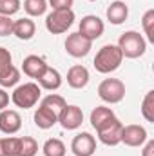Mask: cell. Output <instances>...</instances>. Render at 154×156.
<instances>
[{
  "label": "cell",
  "mask_w": 154,
  "mask_h": 156,
  "mask_svg": "<svg viewBox=\"0 0 154 156\" xmlns=\"http://www.w3.org/2000/svg\"><path fill=\"white\" fill-rule=\"evenodd\" d=\"M38 153V142L33 136H20L18 156H35Z\"/></svg>",
  "instance_id": "21"
},
{
  "label": "cell",
  "mask_w": 154,
  "mask_h": 156,
  "mask_svg": "<svg viewBox=\"0 0 154 156\" xmlns=\"http://www.w3.org/2000/svg\"><path fill=\"white\" fill-rule=\"evenodd\" d=\"M142 156H154V140L147 138V142L143 145V151H142Z\"/></svg>",
  "instance_id": "32"
},
{
  "label": "cell",
  "mask_w": 154,
  "mask_h": 156,
  "mask_svg": "<svg viewBox=\"0 0 154 156\" xmlns=\"http://www.w3.org/2000/svg\"><path fill=\"white\" fill-rule=\"evenodd\" d=\"M89 2H96V0H89Z\"/></svg>",
  "instance_id": "35"
},
{
  "label": "cell",
  "mask_w": 154,
  "mask_h": 156,
  "mask_svg": "<svg viewBox=\"0 0 154 156\" xmlns=\"http://www.w3.org/2000/svg\"><path fill=\"white\" fill-rule=\"evenodd\" d=\"M22 2L20 0H0V15L4 16H13L20 11Z\"/></svg>",
  "instance_id": "27"
},
{
  "label": "cell",
  "mask_w": 154,
  "mask_h": 156,
  "mask_svg": "<svg viewBox=\"0 0 154 156\" xmlns=\"http://www.w3.org/2000/svg\"><path fill=\"white\" fill-rule=\"evenodd\" d=\"M147 129L143 125H138V123H129V125H123L121 129V142L120 144H125L127 147H140L147 142Z\"/></svg>",
  "instance_id": "8"
},
{
  "label": "cell",
  "mask_w": 154,
  "mask_h": 156,
  "mask_svg": "<svg viewBox=\"0 0 154 156\" xmlns=\"http://www.w3.org/2000/svg\"><path fill=\"white\" fill-rule=\"evenodd\" d=\"M154 9L145 11V15L142 16V27H143V35L147 37L149 42H154Z\"/></svg>",
  "instance_id": "26"
},
{
  "label": "cell",
  "mask_w": 154,
  "mask_h": 156,
  "mask_svg": "<svg viewBox=\"0 0 154 156\" xmlns=\"http://www.w3.org/2000/svg\"><path fill=\"white\" fill-rule=\"evenodd\" d=\"M121 129H123V123L113 118L111 122H107L105 125H102L100 129H96L98 133V140L103 144V145H109V147H114L121 142Z\"/></svg>",
  "instance_id": "6"
},
{
  "label": "cell",
  "mask_w": 154,
  "mask_h": 156,
  "mask_svg": "<svg viewBox=\"0 0 154 156\" xmlns=\"http://www.w3.org/2000/svg\"><path fill=\"white\" fill-rule=\"evenodd\" d=\"M2 140H4V153H5V156H18L20 138H16V136H5Z\"/></svg>",
  "instance_id": "28"
},
{
  "label": "cell",
  "mask_w": 154,
  "mask_h": 156,
  "mask_svg": "<svg viewBox=\"0 0 154 156\" xmlns=\"http://www.w3.org/2000/svg\"><path fill=\"white\" fill-rule=\"evenodd\" d=\"M0 156H5V153H4V140L0 138Z\"/></svg>",
  "instance_id": "34"
},
{
  "label": "cell",
  "mask_w": 154,
  "mask_h": 156,
  "mask_svg": "<svg viewBox=\"0 0 154 156\" xmlns=\"http://www.w3.org/2000/svg\"><path fill=\"white\" fill-rule=\"evenodd\" d=\"M58 123L65 131H75L83 123V111L78 105H65L58 113Z\"/></svg>",
  "instance_id": "10"
},
{
  "label": "cell",
  "mask_w": 154,
  "mask_h": 156,
  "mask_svg": "<svg viewBox=\"0 0 154 156\" xmlns=\"http://www.w3.org/2000/svg\"><path fill=\"white\" fill-rule=\"evenodd\" d=\"M40 96H42V89L37 82H26L15 87L13 94H11V102L20 107V109H31L38 104Z\"/></svg>",
  "instance_id": "2"
},
{
  "label": "cell",
  "mask_w": 154,
  "mask_h": 156,
  "mask_svg": "<svg viewBox=\"0 0 154 156\" xmlns=\"http://www.w3.org/2000/svg\"><path fill=\"white\" fill-rule=\"evenodd\" d=\"M7 104H9V94L5 93V89L0 87V111H4L7 107Z\"/></svg>",
  "instance_id": "33"
},
{
  "label": "cell",
  "mask_w": 154,
  "mask_h": 156,
  "mask_svg": "<svg viewBox=\"0 0 154 156\" xmlns=\"http://www.w3.org/2000/svg\"><path fill=\"white\" fill-rule=\"evenodd\" d=\"M71 151L75 156H93L96 151V140L91 133H78L71 142Z\"/></svg>",
  "instance_id": "11"
},
{
  "label": "cell",
  "mask_w": 154,
  "mask_h": 156,
  "mask_svg": "<svg viewBox=\"0 0 154 156\" xmlns=\"http://www.w3.org/2000/svg\"><path fill=\"white\" fill-rule=\"evenodd\" d=\"M113 118H116L114 111L111 107H103V105H98L91 111V125L94 129H100L102 125H105L107 122H111Z\"/></svg>",
  "instance_id": "19"
},
{
  "label": "cell",
  "mask_w": 154,
  "mask_h": 156,
  "mask_svg": "<svg viewBox=\"0 0 154 156\" xmlns=\"http://www.w3.org/2000/svg\"><path fill=\"white\" fill-rule=\"evenodd\" d=\"M105 16H107V20H109L113 26H120V24H123V22L127 20V16H129V7H127L121 0H116V2H113V4L107 7Z\"/></svg>",
  "instance_id": "17"
},
{
  "label": "cell",
  "mask_w": 154,
  "mask_h": 156,
  "mask_svg": "<svg viewBox=\"0 0 154 156\" xmlns=\"http://www.w3.org/2000/svg\"><path fill=\"white\" fill-rule=\"evenodd\" d=\"M33 118H35V125L38 129H51L54 123H58V115L53 109L45 107V105H40L38 109L35 111V116Z\"/></svg>",
  "instance_id": "18"
},
{
  "label": "cell",
  "mask_w": 154,
  "mask_h": 156,
  "mask_svg": "<svg viewBox=\"0 0 154 156\" xmlns=\"http://www.w3.org/2000/svg\"><path fill=\"white\" fill-rule=\"evenodd\" d=\"M91 47H93V42L89 38H85L83 35H80L78 31L76 33H71L67 37V40H65V51H67V55H71L75 58L87 56Z\"/></svg>",
  "instance_id": "9"
},
{
  "label": "cell",
  "mask_w": 154,
  "mask_h": 156,
  "mask_svg": "<svg viewBox=\"0 0 154 156\" xmlns=\"http://www.w3.org/2000/svg\"><path fill=\"white\" fill-rule=\"evenodd\" d=\"M11 66H13V56H11L9 49L0 47V75H4Z\"/></svg>",
  "instance_id": "29"
},
{
  "label": "cell",
  "mask_w": 154,
  "mask_h": 156,
  "mask_svg": "<svg viewBox=\"0 0 154 156\" xmlns=\"http://www.w3.org/2000/svg\"><path fill=\"white\" fill-rule=\"evenodd\" d=\"M123 62V55L120 51V47L114 45V44H107L103 45L96 56H94V69L102 75H109V73H114L116 69L121 66Z\"/></svg>",
  "instance_id": "1"
},
{
  "label": "cell",
  "mask_w": 154,
  "mask_h": 156,
  "mask_svg": "<svg viewBox=\"0 0 154 156\" xmlns=\"http://www.w3.org/2000/svg\"><path fill=\"white\" fill-rule=\"evenodd\" d=\"M75 0H47V5L53 9H73Z\"/></svg>",
  "instance_id": "31"
},
{
  "label": "cell",
  "mask_w": 154,
  "mask_h": 156,
  "mask_svg": "<svg viewBox=\"0 0 154 156\" xmlns=\"http://www.w3.org/2000/svg\"><path fill=\"white\" fill-rule=\"evenodd\" d=\"M35 31H37V26L29 16L18 18L13 24V35L18 40H31L35 37Z\"/></svg>",
  "instance_id": "16"
},
{
  "label": "cell",
  "mask_w": 154,
  "mask_h": 156,
  "mask_svg": "<svg viewBox=\"0 0 154 156\" xmlns=\"http://www.w3.org/2000/svg\"><path fill=\"white\" fill-rule=\"evenodd\" d=\"M45 67H47L45 60H44L42 56H37V55H29V56H26L24 62H22V71H24V75L29 76V78H33V80H37V78L44 73Z\"/></svg>",
  "instance_id": "14"
},
{
  "label": "cell",
  "mask_w": 154,
  "mask_h": 156,
  "mask_svg": "<svg viewBox=\"0 0 154 156\" xmlns=\"http://www.w3.org/2000/svg\"><path fill=\"white\" fill-rule=\"evenodd\" d=\"M37 83L40 85V89H47V91H56L62 87V75L54 69V67H45L44 73L37 78Z\"/></svg>",
  "instance_id": "13"
},
{
  "label": "cell",
  "mask_w": 154,
  "mask_h": 156,
  "mask_svg": "<svg viewBox=\"0 0 154 156\" xmlns=\"http://www.w3.org/2000/svg\"><path fill=\"white\" fill-rule=\"evenodd\" d=\"M142 116L145 118V122L154 123V91H149L143 100H142Z\"/></svg>",
  "instance_id": "23"
},
{
  "label": "cell",
  "mask_w": 154,
  "mask_h": 156,
  "mask_svg": "<svg viewBox=\"0 0 154 156\" xmlns=\"http://www.w3.org/2000/svg\"><path fill=\"white\" fill-rule=\"evenodd\" d=\"M105 31V24L100 16L96 15H85L82 20H80V27H78V33L83 35L85 38H89L91 42H94L96 38H100Z\"/></svg>",
  "instance_id": "7"
},
{
  "label": "cell",
  "mask_w": 154,
  "mask_h": 156,
  "mask_svg": "<svg viewBox=\"0 0 154 156\" xmlns=\"http://www.w3.org/2000/svg\"><path fill=\"white\" fill-rule=\"evenodd\" d=\"M13 24H15V20H11V16L0 15V37L13 35Z\"/></svg>",
  "instance_id": "30"
},
{
  "label": "cell",
  "mask_w": 154,
  "mask_h": 156,
  "mask_svg": "<svg viewBox=\"0 0 154 156\" xmlns=\"http://www.w3.org/2000/svg\"><path fill=\"white\" fill-rule=\"evenodd\" d=\"M18 80H20V71H18L15 66H11L4 75H0V87H2V89L15 87V85L18 83Z\"/></svg>",
  "instance_id": "25"
},
{
  "label": "cell",
  "mask_w": 154,
  "mask_h": 156,
  "mask_svg": "<svg viewBox=\"0 0 154 156\" xmlns=\"http://www.w3.org/2000/svg\"><path fill=\"white\" fill-rule=\"evenodd\" d=\"M98 96L105 104H120L125 98V83L118 78H105L98 85Z\"/></svg>",
  "instance_id": "5"
},
{
  "label": "cell",
  "mask_w": 154,
  "mask_h": 156,
  "mask_svg": "<svg viewBox=\"0 0 154 156\" xmlns=\"http://www.w3.org/2000/svg\"><path fill=\"white\" fill-rule=\"evenodd\" d=\"M40 105H45V107H49V109H53L56 115L67 105V102H65V98L64 96H60V94H54V93H51V94H47L45 98H42V104Z\"/></svg>",
  "instance_id": "24"
},
{
  "label": "cell",
  "mask_w": 154,
  "mask_h": 156,
  "mask_svg": "<svg viewBox=\"0 0 154 156\" xmlns=\"http://www.w3.org/2000/svg\"><path fill=\"white\" fill-rule=\"evenodd\" d=\"M75 18L73 9H53L45 16V29L53 35H62L75 24Z\"/></svg>",
  "instance_id": "4"
},
{
  "label": "cell",
  "mask_w": 154,
  "mask_h": 156,
  "mask_svg": "<svg viewBox=\"0 0 154 156\" xmlns=\"http://www.w3.org/2000/svg\"><path fill=\"white\" fill-rule=\"evenodd\" d=\"M47 9V0H24V11L29 16H42Z\"/></svg>",
  "instance_id": "22"
},
{
  "label": "cell",
  "mask_w": 154,
  "mask_h": 156,
  "mask_svg": "<svg viewBox=\"0 0 154 156\" xmlns=\"http://www.w3.org/2000/svg\"><path fill=\"white\" fill-rule=\"evenodd\" d=\"M89 71H87V67H83V66H73V67H69V71H67V83L73 87V89H83L87 83H89Z\"/></svg>",
  "instance_id": "15"
},
{
  "label": "cell",
  "mask_w": 154,
  "mask_h": 156,
  "mask_svg": "<svg viewBox=\"0 0 154 156\" xmlns=\"http://www.w3.org/2000/svg\"><path fill=\"white\" fill-rule=\"evenodd\" d=\"M22 127V116L15 109L0 111V131L4 134H15Z\"/></svg>",
  "instance_id": "12"
},
{
  "label": "cell",
  "mask_w": 154,
  "mask_h": 156,
  "mask_svg": "<svg viewBox=\"0 0 154 156\" xmlns=\"http://www.w3.org/2000/svg\"><path fill=\"white\" fill-rule=\"evenodd\" d=\"M116 45L120 47L123 58H140L147 51V40L138 31H125Z\"/></svg>",
  "instance_id": "3"
},
{
  "label": "cell",
  "mask_w": 154,
  "mask_h": 156,
  "mask_svg": "<svg viewBox=\"0 0 154 156\" xmlns=\"http://www.w3.org/2000/svg\"><path fill=\"white\" fill-rule=\"evenodd\" d=\"M65 144L58 138H49L44 142L42 145V153L44 156H65Z\"/></svg>",
  "instance_id": "20"
}]
</instances>
